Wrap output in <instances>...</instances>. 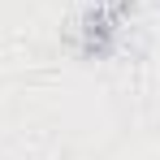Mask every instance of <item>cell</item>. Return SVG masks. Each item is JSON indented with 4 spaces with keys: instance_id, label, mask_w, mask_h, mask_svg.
<instances>
[{
    "instance_id": "1",
    "label": "cell",
    "mask_w": 160,
    "mask_h": 160,
    "mask_svg": "<svg viewBox=\"0 0 160 160\" xmlns=\"http://www.w3.org/2000/svg\"><path fill=\"white\" fill-rule=\"evenodd\" d=\"M130 9H134V0H87L82 4V18H78V48H82V56L100 61V56L112 52V43H117L121 26H126Z\"/></svg>"
}]
</instances>
